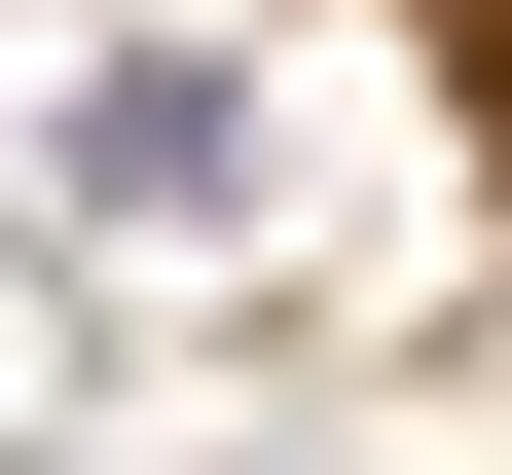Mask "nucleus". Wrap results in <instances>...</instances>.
I'll return each instance as SVG.
<instances>
[{"mask_svg":"<svg viewBox=\"0 0 512 475\" xmlns=\"http://www.w3.org/2000/svg\"><path fill=\"white\" fill-rule=\"evenodd\" d=\"M220 147H256V110L183 74V37H147V74H74V183H110V220H220Z\"/></svg>","mask_w":512,"mask_h":475,"instance_id":"f257e3e1","label":"nucleus"}]
</instances>
